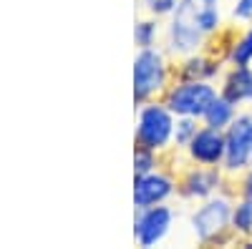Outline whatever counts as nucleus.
Returning a JSON list of instances; mask_svg holds the SVG:
<instances>
[{"mask_svg": "<svg viewBox=\"0 0 252 249\" xmlns=\"http://www.w3.org/2000/svg\"><path fill=\"white\" fill-rule=\"evenodd\" d=\"M189 151L202 164H217L224 159L227 143L220 136V129H204V131H197L194 138L189 141Z\"/></svg>", "mask_w": 252, "mask_h": 249, "instance_id": "nucleus-8", "label": "nucleus"}, {"mask_svg": "<svg viewBox=\"0 0 252 249\" xmlns=\"http://www.w3.org/2000/svg\"><path fill=\"white\" fill-rule=\"evenodd\" d=\"M187 194L189 196H207L209 192L217 186V174L215 171H194L192 176L187 179Z\"/></svg>", "mask_w": 252, "mask_h": 249, "instance_id": "nucleus-12", "label": "nucleus"}, {"mask_svg": "<svg viewBox=\"0 0 252 249\" xmlns=\"http://www.w3.org/2000/svg\"><path fill=\"white\" fill-rule=\"evenodd\" d=\"M146 5L154 13H169L174 8V0H146Z\"/></svg>", "mask_w": 252, "mask_h": 249, "instance_id": "nucleus-20", "label": "nucleus"}, {"mask_svg": "<svg viewBox=\"0 0 252 249\" xmlns=\"http://www.w3.org/2000/svg\"><path fill=\"white\" fill-rule=\"evenodd\" d=\"M174 131L172 116L166 109L161 106H146L139 116V129H136V141L144 149H161L166 141H169Z\"/></svg>", "mask_w": 252, "mask_h": 249, "instance_id": "nucleus-1", "label": "nucleus"}, {"mask_svg": "<svg viewBox=\"0 0 252 249\" xmlns=\"http://www.w3.org/2000/svg\"><path fill=\"white\" fill-rule=\"evenodd\" d=\"M172 192V181L161 176V174H141L136 176V186H134V201L136 206L146 209L161 199H166Z\"/></svg>", "mask_w": 252, "mask_h": 249, "instance_id": "nucleus-9", "label": "nucleus"}, {"mask_svg": "<svg viewBox=\"0 0 252 249\" xmlns=\"http://www.w3.org/2000/svg\"><path fill=\"white\" fill-rule=\"evenodd\" d=\"M229 219V206L224 199H217V201H209L207 206H202L199 214L194 217V232L199 239H212L217 237L224 224Z\"/></svg>", "mask_w": 252, "mask_h": 249, "instance_id": "nucleus-7", "label": "nucleus"}, {"mask_svg": "<svg viewBox=\"0 0 252 249\" xmlns=\"http://www.w3.org/2000/svg\"><path fill=\"white\" fill-rule=\"evenodd\" d=\"M250 159H252V156H250Z\"/></svg>", "mask_w": 252, "mask_h": 249, "instance_id": "nucleus-23", "label": "nucleus"}, {"mask_svg": "<svg viewBox=\"0 0 252 249\" xmlns=\"http://www.w3.org/2000/svg\"><path fill=\"white\" fill-rule=\"evenodd\" d=\"M161 83H164L161 55L154 53L152 48H144L134 60V98L136 101L149 98L154 91L161 88Z\"/></svg>", "mask_w": 252, "mask_h": 249, "instance_id": "nucleus-2", "label": "nucleus"}, {"mask_svg": "<svg viewBox=\"0 0 252 249\" xmlns=\"http://www.w3.org/2000/svg\"><path fill=\"white\" fill-rule=\"evenodd\" d=\"M232 221H235V226H237L240 232H250V229H252V196L237 206Z\"/></svg>", "mask_w": 252, "mask_h": 249, "instance_id": "nucleus-14", "label": "nucleus"}, {"mask_svg": "<svg viewBox=\"0 0 252 249\" xmlns=\"http://www.w3.org/2000/svg\"><path fill=\"white\" fill-rule=\"evenodd\" d=\"M154 33H157V28L152 26V23H139L136 26V43L141 46V48H149L152 46V40H154Z\"/></svg>", "mask_w": 252, "mask_h": 249, "instance_id": "nucleus-18", "label": "nucleus"}, {"mask_svg": "<svg viewBox=\"0 0 252 249\" xmlns=\"http://www.w3.org/2000/svg\"><path fill=\"white\" fill-rule=\"evenodd\" d=\"M204 30L197 23V15H194V0H184L177 10V18L172 23V43L179 51H192L199 43V35Z\"/></svg>", "mask_w": 252, "mask_h": 249, "instance_id": "nucleus-5", "label": "nucleus"}, {"mask_svg": "<svg viewBox=\"0 0 252 249\" xmlns=\"http://www.w3.org/2000/svg\"><path fill=\"white\" fill-rule=\"evenodd\" d=\"M245 192H247V196H252V174H250V179L245 184Z\"/></svg>", "mask_w": 252, "mask_h": 249, "instance_id": "nucleus-22", "label": "nucleus"}, {"mask_svg": "<svg viewBox=\"0 0 252 249\" xmlns=\"http://www.w3.org/2000/svg\"><path fill=\"white\" fill-rule=\"evenodd\" d=\"M134 164H136V174H149L152 171V166H154V159H152V149H139L136 156H134Z\"/></svg>", "mask_w": 252, "mask_h": 249, "instance_id": "nucleus-17", "label": "nucleus"}, {"mask_svg": "<svg viewBox=\"0 0 252 249\" xmlns=\"http://www.w3.org/2000/svg\"><path fill=\"white\" fill-rule=\"evenodd\" d=\"M204 66V60H189V63H187V76H212L215 73V68L212 66H209V68H202Z\"/></svg>", "mask_w": 252, "mask_h": 249, "instance_id": "nucleus-19", "label": "nucleus"}, {"mask_svg": "<svg viewBox=\"0 0 252 249\" xmlns=\"http://www.w3.org/2000/svg\"><path fill=\"white\" fill-rule=\"evenodd\" d=\"M227 151H224V161L227 169H240L247 164V159L252 156V116H240L224 138Z\"/></svg>", "mask_w": 252, "mask_h": 249, "instance_id": "nucleus-4", "label": "nucleus"}, {"mask_svg": "<svg viewBox=\"0 0 252 249\" xmlns=\"http://www.w3.org/2000/svg\"><path fill=\"white\" fill-rule=\"evenodd\" d=\"M194 15H197V23L199 28L207 30H215L220 23V10H217V0H194Z\"/></svg>", "mask_w": 252, "mask_h": 249, "instance_id": "nucleus-13", "label": "nucleus"}, {"mask_svg": "<svg viewBox=\"0 0 252 249\" xmlns=\"http://www.w3.org/2000/svg\"><path fill=\"white\" fill-rule=\"evenodd\" d=\"M224 98H229L232 103H237V101H252V71L247 66H237L232 71V76L227 78Z\"/></svg>", "mask_w": 252, "mask_h": 249, "instance_id": "nucleus-10", "label": "nucleus"}, {"mask_svg": "<svg viewBox=\"0 0 252 249\" xmlns=\"http://www.w3.org/2000/svg\"><path fill=\"white\" fill-rule=\"evenodd\" d=\"M169 221H172V212L166 206H146V212L139 217L136 229H134L139 244L141 247L157 244L166 234V229H169Z\"/></svg>", "mask_w": 252, "mask_h": 249, "instance_id": "nucleus-6", "label": "nucleus"}, {"mask_svg": "<svg viewBox=\"0 0 252 249\" xmlns=\"http://www.w3.org/2000/svg\"><path fill=\"white\" fill-rule=\"evenodd\" d=\"M232 60L237 66H247L252 60V30L240 40V43H235V51H232Z\"/></svg>", "mask_w": 252, "mask_h": 249, "instance_id": "nucleus-15", "label": "nucleus"}, {"mask_svg": "<svg viewBox=\"0 0 252 249\" xmlns=\"http://www.w3.org/2000/svg\"><path fill=\"white\" fill-rule=\"evenodd\" d=\"M235 103L229 101V98H217L215 96V101L207 106V111H204V121H207V126L209 129H222V126H227L229 121H232V113H235Z\"/></svg>", "mask_w": 252, "mask_h": 249, "instance_id": "nucleus-11", "label": "nucleus"}, {"mask_svg": "<svg viewBox=\"0 0 252 249\" xmlns=\"http://www.w3.org/2000/svg\"><path fill=\"white\" fill-rule=\"evenodd\" d=\"M237 18H252V0H240L237 8H235Z\"/></svg>", "mask_w": 252, "mask_h": 249, "instance_id": "nucleus-21", "label": "nucleus"}, {"mask_svg": "<svg viewBox=\"0 0 252 249\" xmlns=\"http://www.w3.org/2000/svg\"><path fill=\"white\" fill-rule=\"evenodd\" d=\"M215 101V88L202 81H189L174 88L169 96V109L182 116H204L207 106Z\"/></svg>", "mask_w": 252, "mask_h": 249, "instance_id": "nucleus-3", "label": "nucleus"}, {"mask_svg": "<svg viewBox=\"0 0 252 249\" xmlns=\"http://www.w3.org/2000/svg\"><path fill=\"white\" fill-rule=\"evenodd\" d=\"M194 134H197V126H194L192 116H187L184 121H179V123H177L174 138H177V143H189V141L194 138Z\"/></svg>", "mask_w": 252, "mask_h": 249, "instance_id": "nucleus-16", "label": "nucleus"}]
</instances>
